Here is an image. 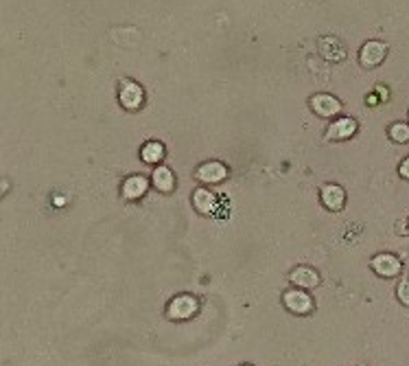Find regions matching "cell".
I'll list each match as a JSON object with an SVG mask.
<instances>
[{"instance_id": "7c38bea8", "label": "cell", "mask_w": 409, "mask_h": 366, "mask_svg": "<svg viewBox=\"0 0 409 366\" xmlns=\"http://www.w3.org/2000/svg\"><path fill=\"white\" fill-rule=\"evenodd\" d=\"M291 283H296V286H298L300 290L318 288V283H320V274H318L313 268L300 266V268H296L294 272H291Z\"/></svg>"}, {"instance_id": "8fae6325", "label": "cell", "mask_w": 409, "mask_h": 366, "mask_svg": "<svg viewBox=\"0 0 409 366\" xmlns=\"http://www.w3.org/2000/svg\"><path fill=\"white\" fill-rule=\"evenodd\" d=\"M151 182L160 193H171L175 189V175H173L171 169L164 167V164H158L151 173Z\"/></svg>"}, {"instance_id": "7a4b0ae2", "label": "cell", "mask_w": 409, "mask_h": 366, "mask_svg": "<svg viewBox=\"0 0 409 366\" xmlns=\"http://www.w3.org/2000/svg\"><path fill=\"white\" fill-rule=\"evenodd\" d=\"M342 101L333 97V94L327 92H320V94H313L311 97V110L316 112L318 116H324V119H333L342 112Z\"/></svg>"}, {"instance_id": "9c48e42d", "label": "cell", "mask_w": 409, "mask_h": 366, "mask_svg": "<svg viewBox=\"0 0 409 366\" xmlns=\"http://www.w3.org/2000/svg\"><path fill=\"white\" fill-rule=\"evenodd\" d=\"M320 200L322 204L327 206L329 211H335V213H340L346 204V191L340 184H324L320 189Z\"/></svg>"}, {"instance_id": "2e32d148", "label": "cell", "mask_w": 409, "mask_h": 366, "mask_svg": "<svg viewBox=\"0 0 409 366\" xmlns=\"http://www.w3.org/2000/svg\"><path fill=\"white\" fill-rule=\"evenodd\" d=\"M388 134L394 143H409V125L407 123H392Z\"/></svg>"}, {"instance_id": "ba28073f", "label": "cell", "mask_w": 409, "mask_h": 366, "mask_svg": "<svg viewBox=\"0 0 409 366\" xmlns=\"http://www.w3.org/2000/svg\"><path fill=\"white\" fill-rule=\"evenodd\" d=\"M283 301L287 305V310L289 312H294V314H309L313 310V299L309 297L307 292L302 290H289L283 294Z\"/></svg>"}, {"instance_id": "3957f363", "label": "cell", "mask_w": 409, "mask_h": 366, "mask_svg": "<svg viewBox=\"0 0 409 366\" xmlns=\"http://www.w3.org/2000/svg\"><path fill=\"white\" fill-rule=\"evenodd\" d=\"M118 99H120V103H123L127 110H138L142 105V101H144V92H142V88L136 84V81L123 79L118 84Z\"/></svg>"}, {"instance_id": "5bb4252c", "label": "cell", "mask_w": 409, "mask_h": 366, "mask_svg": "<svg viewBox=\"0 0 409 366\" xmlns=\"http://www.w3.org/2000/svg\"><path fill=\"white\" fill-rule=\"evenodd\" d=\"M192 204H195L199 213L208 215L212 211H217V197L212 191H208V189H195V193H192Z\"/></svg>"}, {"instance_id": "d6986e66", "label": "cell", "mask_w": 409, "mask_h": 366, "mask_svg": "<svg viewBox=\"0 0 409 366\" xmlns=\"http://www.w3.org/2000/svg\"><path fill=\"white\" fill-rule=\"evenodd\" d=\"M243 366H250V364H243Z\"/></svg>"}, {"instance_id": "e0dca14e", "label": "cell", "mask_w": 409, "mask_h": 366, "mask_svg": "<svg viewBox=\"0 0 409 366\" xmlns=\"http://www.w3.org/2000/svg\"><path fill=\"white\" fill-rule=\"evenodd\" d=\"M396 294H399V301L409 307V281H401L399 283V290H396Z\"/></svg>"}, {"instance_id": "5b68a950", "label": "cell", "mask_w": 409, "mask_h": 366, "mask_svg": "<svg viewBox=\"0 0 409 366\" xmlns=\"http://www.w3.org/2000/svg\"><path fill=\"white\" fill-rule=\"evenodd\" d=\"M372 270L383 277V279H394V277H399L401 274V270H403V263L399 261V257H394V255H388V252H381L377 255L375 259L370 261Z\"/></svg>"}, {"instance_id": "ac0fdd59", "label": "cell", "mask_w": 409, "mask_h": 366, "mask_svg": "<svg viewBox=\"0 0 409 366\" xmlns=\"http://www.w3.org/2000/svg\"><path fill=\"white\" fill-rule=\"evenodd\" d=\"M399 173L403 175L405 180H409V156L401 162V167H399Z\"/></svg>"}, {"instance_id": "4fadbf2b", "label": "cell", "mask_w": 409, "mask_h": 366, "mask_svg": "<svg viewBox=\"0 0 409 366\" xmlns=\"http://www.w3.org/2000/svg\"><path fill=\"white\" fill-rule=\"evenodd\" d=\"M147 186H149V182L144 175H131V178H127L123 182V195L127 200H138L147 193Z\"/></svg>"}, {"instance_id": "277c9868", "label": "cell", "mask_w": 409, "mask_h": 366, "mask_svg": "<svg viewBox=\"0 0 409 366\" xmlns=\"http://www.w3.org/2000/svg\"><path fill=\"white\" fill-rule=\"evenodd\" d=\"M197 312V299L188 297V294H182V297H175L166 307V316L171 321H186L192 314Z\"/></svg>"}, {"instance_id": "30bf717a", "label": "cell", "mask_w": 409, "mask_h": 366, "mask_svg": "<svg viewBox=\"0 0 409 366\" xmlns=\"http://www.w3.org/2000/svg\"><path fill=\"white\" fill-rule=\"evenodd\" d=\"M357 132V121L351 116H342L327 129V140H346Z\"/></svg>"}, {"instance_id": "9a60e30c", "label": "cell", "mask_w": 409, "mask_h": 366, "mask_svg": "<svg viewBox=\"0 0 409 366\" xmlns=\"http://www.w3.org/2000/svg\"><path fill=\"white\" fill-rule=\"evenodd\" d=\"M140 153H142V160L144 162L155 164V162H160L164 158V145L158 143V140H149V143L142 147Z\"/></svg>"}, {"instance_id": "6da1fadb", "label": "cell", "mask_w": 409, "mask_h": 366, "mask_svg": "<svg viewBox=\"0 0 409 366\" xmlns=\"http://www.w3.org/2000/svg\"><path fill=\"white\" fill-rule=\"evenodd\" d=\"M388 57V44L381 40H370L361 46L359 51V64L364 68H377Z\"/></svg>"}, {"instance_id": "52a82bcc", "label": "cell", "mask_w": 409, "mask_h": 366, "mask_svg": "<svg viewBox=\"0 0 409 366\" xmlns=\"http://www.w3.org/2000/svg\"><path fill=\"white\" fill-rule=\"evenodd\" d=\"M195 178L206 182V184H217V182H223L228 178V169L225 164L219 160H210V162H203L197 167L195 171Z\"/></svg>"}, {"instance_id": "8992f818", "label": "cell", "mask_w": 409, "mask_h": 366, "mask_svg": "<svg viewBox=\"0 0 409 366\" xmlns=\"http://www.w3.org/2000/svg\"><path fill=\"white\" fill-rule=\"evenodd\" d=\"M318 53L327 62H342L346 57V46L340 38H335V35H324V38L318 40Z\"/></svg>"}]
</instances>
